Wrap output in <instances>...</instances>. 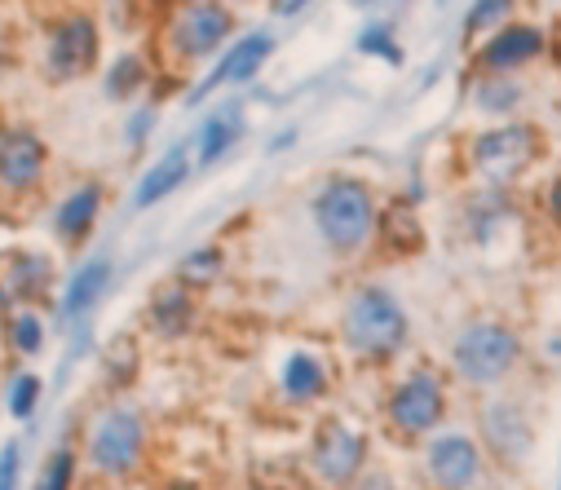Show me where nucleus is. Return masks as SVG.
<instances>
[{
    "label": "nucleus",
    "instance_id": "23",
    "mask_svg": "<svg viewBox=\"0 0 561 490\" xmlns=\"http://www.w3.org/2000/svg\"><path fill=\"white\" fill-rule=\"evenodd\" d=\"M323 389H328V372L314 354H293L284 363V394L293 402H314Z\"/></svg>",
    "mask_w": 561,
    "mask_h": 490
},
{
    "label": "nucleus",
    "instance_id": "1",
    "mask_svg": "<svg viewBox=\"0 0 561 490\" xmlns=\"http://www.w3.org/2000/svg\"><path fill=\"white\" fill-rule=\"evenodd\" d=\"M239 36V14L230 0H164L156 10L151 58L164 76L191 80Z\"/></svg>",
    "mask_w": 561,
    "mask_h": 490
},
{
    "label": "nucleus",
    "instance_id": "29",
    "mask_svg": "<svg viewBox=\"0 0 561 490\" xmlns=\"http://www.w3.org/2000/svg\"><path fill=\"white\" fill-rule=\"evenodd\" d=\"M36 490H76V451L71 446H58L45 459V468L36 477Z\"/></svg>",
    "mask_w": 561,
    "mask_h": 490
},
{
    "label": "nucleus",
    "instance_id": "25",
    "mask_svg": "<svg viewBox=\"0 0 561 490\" xmlns=\"http://www.w3.org/2000/svg\"><path fill=\"white\" fill-rule=\"evenodd\" d=\"M5 341L19 358H36L45 350V318L36 309H19L10 322H5Z\"/></svg>",
    "mask_w": 561,
    "mask_h": 490
},
{
    "label": "nucleus",
    "instance_id": "12",
    "mask_svg": "<svg viewBox=\"0 0 561 490\" xmlns=\"http://www.w3.org/2000/svg\"><path fill=\"white\" fill-rule=\"evenodd\" d=\"M310 464L328 486H350L367 464V437L345 420H323L310 442Z\"/></svg>",
    "mask_w": 561,
    "mask_h": 490
},
{
    "label": "nucleus",
    "instance_id": "16",
    "mask_svg": "<svg viewBox=\"0 0 561 490\" xmlns=\"http://www.w3.org/2000/svg\"><path fill=\"white\" fill-rule=\"evenodd\" d=\"M191 173H195L191 141H173V146L151 163V169L137 178V186H133V208H137V213H147V208L164 204L169 195H178V191L191 182Z\"/></svg>",
    "mask_w": 561,
    "mask_h": 490
},
{
    "label": "nucleus",
    "instance_id": "3",
    "mask_svg": "<svg viewBox=\"0 0 561 490\" xmlns=\"http://www.w3.org/2000/svg\"><path fill=\"white\" fill-rule=\"evenodd\" d=\"M539 155H543V133L530 119H495L478 128L465 146V159L473 178H482V186H513L535 169Z\"/></svg>",
    "mask_w": 561,
    "mask_h": 490
},
{
    "label": "nucleus",
    "instance_id": "13",
    "mask_svg": "<svg viewBox=\"0 0 561 490\" xmlns=\"http://www.w3.org/2000/svg\"><path fill=\"white\" fill-rule=\"evenodd\" d=\"M160 80V67L147 49H119L111 62H102L98 71V84H102V98L115 102V106H133V102H147V93L156 89Z\"/></svg>",
    "mask_w": 561,
    "mask_h": 490
},
{
    "label": "nucleus",
    "instance_id": "10",
    "mask_svg": "<svg viewBox=\"0 0 561 490\" xmlns=\"http://www.w3.org/2000/svg\"><path fill=\"white\" fill-rule=\"evenodd\" d=\"M548 32L535 27V23H504L495 27L491 36H482L473 45V62H469V76H522L526 67H535L543 54H548Z\"/></svg>",
    "mask_w": 561,
    "mask_h": 490
},
{
    "label": "nucleus",
    "instance_id": "14",
    "mask_svg": "<svg viewBox=\"0 0 561 490\" xmlns=\"http://www.w3.org/2000/svg\"><path fill=\"white\" fill-rule=\"evenodd\" d=\"M243 133H248V111H243L239 102H221V106H213V111L199 119L195 141H191L195 169H199V173H204V169H217V163L243 141Z\"/></svg>",
    "mask_w": 561,
    "mask_h": 490
},
{
    "label": "nucleus",
    "instance_id": "27",
    "mask_svg": "<svg viewBox=\"0 0 561 490\" xmlns=\"http://www.w3.org/2000/svg\"><path fill=\"white\" fill-rule=\"evenodd\" d=\"M156 124H160V106L151 98L147 102H133L128 115H124V146L128 150H142L156 137Z\"/></svg>",
    "mask_w": 561,
    "mask_h": 490
},
{
    "label": "nucleus",
    "instance_id": "11",
    "mask_svg": "<svg viewBox=\"0 0 561 490\" xmlns=\"http://www.w3.org/2000/svg\"><path fill=\"white\" fill-rule=\"evenodd\" d=\"M447 415V389L434 372H411L393 394H389V424L407 437L438 429Z\"/></svg>",
    "mask_w": 561,
    "mask_h": 490
},
{
    "label": "nucleus",
    "instance_id": "4",
    "mask_svg": "<svg viewBox=\"0 0 561 490\" xmlns=\"http://www.w3.org/2000/svg\"><path fill=\"white\" fill-rule=\"evenodd\" d=\"M376 217H380V204L363 178H328L314 195V226L328 239V248L341 257L371 243Z\"/></svg>",
    "mask_w": 561,
    "mask_h": 490
},
{
    "label": "nucleus",
    "instance_id": "38",
    "mask_svg": "<svg viewBox=\"0 0 561 490\" xmlns=\"http://www.w3.org/2000/svg\"><path fill=\"white\" fill-rule=\"evenodd\" d=\"M354 5H371V0H354Z\"/></svg>",
    "mask_w": 561,
    "mask_h": 490
},
{
    "label": "nucleus",
    "instance_id": "17",
    "mask_svg": "<svg viewBox=\"0 0 561 490\" xmlns=\"http://www.w3.org/2000/svg\"><path fill=\"white\" fill-rule=\"evenodd\" d=\"M478 468H482V455H478V446H473L465 433H447V437H438L434 451H430V472H434V481H438L443 490H465V486H473V481H478Z\"/></svg>",
    "mask_w": 561,
    "mask_h": 490
},
{
    "label": "nucleus",
    "instance_id": "9",
    "mask_svg": "<svg viewBox=\"0 0 561 490\" xmlns=\"http://www.w3.org/2000/svg\"><path fill=\"white\" fill-rule=\"evenodd\" d=\"M522 358V337L504 322H473L469 332L456 341V372L469 380V385H495L504 380Z\"/></svg>",
    "mask_w": 561,
    "mask_h": 490
},
{
    "label": "nucleus",
    "instance_id": "7",
    "mask_svg": "<svg viewBox=\"0 0 561 490\" xmlns=\"http://www.w3.org/2000/svg\"><path fill=\"white\" fill-rule=\"evenodd\" d=\"M345 341L367 363H389L407 341V314L385 287H363L345 309Z\"/></svg>",
    "mask_w": 561,
    "mask_h": 490
},
{
    "label": "nucleus",
    "instance_id": "26",
    "mask_svg": "<svg viewBox=\"0 0 561 490\" xmlns=\"http://www.w3.org/2000/svg\"><path fill=\"white\" fill-rule=\"evenodd\" d=\"M41 394H45V380H41L36 372H19V376L10 380V389H5V411H10L14 420H32L36 407H41Z\"/></svg>",
    "mask_w": 561,
    "mask_h": 490
},
{
    "label": "nucleus",
    "instance_id": "18",
    "mask_svg": "<svg viewBox=\"0 0 561 490\" xmlns=\"http://www.w3.org/2000/svg\"><path fill=\"white\" fill-rule=\"evenodd\" d=\"M111 287V257H89L71 278H67V287H62V300H58V314H62V322L71 327V322H80V318H89L93 314V305L102 300V292Z\"/></svg>",
    "mask_w": 561,
    "mask_h": 490
},
{
    "label": "nucleus",
    "instance_id": "31",
    "mask_svg": "<svg viewBox=\"0 0 561 490\" xmlns=\"http://www.w3.org/2000/svg\"><path fill=\"white\" fill-rule=\"evenodd\" d=\"M19 472H23V446L5 442L0 446V490H19Z\"/></svg>",
    "mask_w": 561,
    "mask_h": 490
},
{
    "label": "nucleus",
    "instance_id": "30",
    "mask_svg": "<svg viewBox=\"0 0 561 490\" xmlns=\"http://www.w3.org/2000/svg\"><path fill=\"white\" fill-rule=\"evenodd\" d=\"M358 54H367V58H385V62H402V49H398V41H393V27H389V23L367 27V32L358 36Z\"/></svg>",
    "mask_w": 561,
    "mask_h": 490
},
{
    "label": "nucleus",
    "instance_id": "6",
    "mask_svg": "<svg viewBox=\"0 0 561 490\" xmlns=\"http://www.w3.org/2000/svg\"><path fill=\"white\" fill-rule=\"evenodd\" d=\"M54 146L36 124L0 119V200H36L49 186Z\"/></svg>",
    "mask_w": 561,
    "mask_h": 490
},
{
    "label": "nucleus",
    "instance_id": "8",
    "mask_svg": "<svg viewBox=\"0 0 561 490\" xmlns=\"http://www.w3.org/2000/svg\"><path fill=\"white\" fill-rule=\"evenodd\" d=\"M274 49H278V41H274V32H265V27L234 36V41L213 58L208 76L186 89V106H199V102H208V98L221 93V89H243V84H252V80L265 71V62L274 58Z\"/></svg>",
    "mask_w": 561,
    "mask_h": 490
},
{
    "label": "nucleus",
    "instance_id": "21",
    "mask_svg": "<svg viewBox=\"0 0 561 490\" xmlns=\"http://www.w3.org/2000/svg\"><path fill=\"white\" fill-rule=\"evenodd\" d=\"M147 322H151V332L156 337H186L191 332V322H195V296L191 287L182 283H169L151 296V309H147Z\"/></svg>",
    "mask_w": 561,
    "mask_h": 490
},
{
    "label": "nucleus",
    "instance_id": "2",
    "mask_svg": "<svg viewBox=\"0 0 561 490\" xmlns=\"http://www.w3.org/2000/svg\"><path fill=\"white\" fill-rule=\"evenodd\" d=\"M102 54H106L102 19L84 5H71L45 19L41 45H36V71L49 89H71L102 71Z\"/></svg>",
    "mask_w": 561,
    "mask_h": 490
},
{
    "label": "nucleus",
    "instance_id": "32",
    "mask_svg": "<svg viewBox=\"0 0 561 490\" xmlns=\"http://www.w3.org/2000/svg\"><path fill=\"white\" fill-rule=\"evenodd\" d=\"M14 71H19V49H14L10 36H0V89L14 80Z\"/></svg>",
    "mask_w": 561,
    "mask_h": 490
},
{
    "label": "nucleus",
    "instance_id": "20",
    "mask_svg": "<svg viewBox=\"0 0 561 490\" xmlns=\"http://www.w3.org/2000/svg\"><path fill=\"white\" fill-rule=\"evenodd\" d=\"M473 106L486 119H522L526 106L522 76H473Z\"/></svg>",
    "mask_w": 561,
    "mask_h": 490
},
{
    "label": "nucleus",
    "instance_id": "24",
    "mask_svg": "<svg viewBox=\"0 0 561 490\" xmlns=\"http://www.w3.org/2000/svg\"><path fill=\"white\" fill-rule=\"evenodd\" d=\"M517 5L522 0H469V14H465V41H482V36H491L495 27H504V23H513L517 19Z\"/></svg>",
    "mask_w": 561,
    "mask_h": 490
},
{
    "label": "nucleus",
    "instance_id": "36",
    "mask_svg": "<svg viewBox=\"0 0 561 490\" xmlns=\"http://www.w3.org/2000/svg\"><path fill=\"white\" fill-rule=\"evenodd\" d=\"M363 490H389V477L385 472H376V477H367V486Z\"/></svg>",
    "mask_w": 561,
    "mask_h": 490
},
{
    "label": "nucleus",
    "instance_id": "28",
    "mask_svg": "<svg viewBox=\"0 0 561 490\" xmlns=\"http://www.w3.org/2000/svg\"><path fill=\"white\" fill-rule=\"evenodd\" d=\"M217 270H221V252H217V248H195V252L178 265V283L195 292V287H208V283L217 278Z\"/></svg>",
    "mask_w": 561,
    "mask_h": 490
},
{
    "label": "nucleus",
    "instance_id": "19",
    "mask_svg": "<svg viewBox=\"0 0 561 490\" xmlns=\"http://www.w3.org/2000/svg\"><path fill=\"white\" fill-rule=\"evenodd\" d=\"M5 292L14 296V300H45L49 296V287H54V261L45 257V252H32V248H19V252H10V265H5Z\"/></svg>",
    "mask_w": 561,
    "mask_h": 490
},
{
    "label": "nucleus",
    "instance_id": "33",
    "mask_svg": "<svg viewBox=\"0 0 561 490\" xmlns=\"http://www.w3.org/2000/svg\"><path fill=\"white\" fill-rule=\"evenodd\" d=\"M314 5V0H278V5H274V14L278 19H297L301 10H310Z\"/></svg>",
    "mask_w": 561,
    "mask_h": 490
},
{
    "label": "nucleus",
    "instance_id": "15",
    "mask_svg": "<svg viewBox=\"0 0 561 490\" xmlns=\"http://www.w3.org/2000/svg\"><path fill=\"white\" fill-rule=\"evenodd\" d=\"M102 208H106V186H102L98 178L76 182V186L58 200V208H54V235H58L67 248H80V243L98 230Z\"/></svg>",
    "mask_w": 561,
    "mask_h": 490
},
{
    "label": "nucleus",
    "instance_id": "5",
    "mask_svg": "<svg viewBox=\"0 0 561 490\" xmlns=\"http://www.w3.org/2000/svg\"><path fill=\"white\" fill-rule=\"evenodd\" d=\"M84 459L98 477H133L147 459V420L137 407H124V402H111L93 415L89 424V437H84Z\"/></svg>",
    "mask_w": 561,
    "mask_h": 490
},
{
    "label": "nucleus",
    "instance_id": "22",
    "mask_svg": "<svg viewBox=\"0 0 561 490\" xmlns=\"http://www.w3.org/2000/svg\"><path fill=\"white\" fill-rule=\"evenodd\" d=\"M376 243L385 252H393V257H415L420 248H425V230H420L415 208L402 204V200L389 204V208H380V217H376Z\"/></svg>",
    "mask_w": 561,
    "mask_h": 490
},
{
    "label": "nucleus",
    "instance_id": "35",
    "mask_svg": "<svg viewBox=\"0 0 561 490\" xmlns=\"http://www.w3.org/2000/svg\"><path fill=\"white\" fill-rule=\"evenodd\" d=\"M297 137V128H284V133H278L274 141H270V150H288V141Z\"/></svg>",
    "mask_w": 561,
    "mask_h": 490
},
{
    "label": "nucleus",
    "instance_id": "37",
    "mask_svg": "<svg viewBox=\"0 0 561 490\" xmlns=\"http://www.w3.org/2000/svg\"><path fill=\"white\" fill-rule=\"evenodd\" d=\"M10 300H14V296L5 292V283H0V314H5V309H10Z\"/></svg>",
    "mask_w": 561,
    "mask_h": 490
},
{
    "label": "nucleus",
    "instance_id": "34",
    "mask_svg": "<svg viewBox=\"0 0 561 490\" xmlns=\"http://www.w3.org/2000/svg\"><path fill=\"white\" fill-rule=\"evenodd\" d=\"M548 213H552V217L561 221V178H557V182L548 186Z\"/></svg>",
    "mask_w": 561,
    "mask_h": 490
}]
</instances>
